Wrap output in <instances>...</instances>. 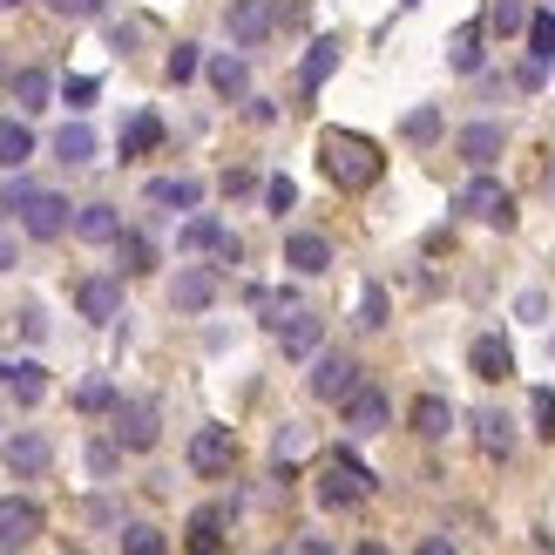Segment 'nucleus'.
Here are the masks:
<instances>
[{"mask_svg":"<svg viewBox=\"0 0 555 555\" xmlns=\"http://www.w3.org/2000/svg\"><path fill=\"white\" fill-rule=\"evenodd\" d=\"M319 163H325V177L339 190H373L379 170H386L379 143H373V135H352V129H325L319 135Z\"/></svg>","mask_w":555,"mask_h":555,"instance_id":"obj_1","label":"nucleus"},{"mask_svg":"<svg viewBox=\"0 0 555 555\" xmlns=\"http://www.w3.org/2000/svg\"><path fill=\"white\" fill-rule=\"evenodd\" d=\"M237 467V434L231 427H197L190 434V475L197 481H224Z\"/></svg>","mask_w":555,"mask_h":555,"instance_id":"obj_2","label":"nucleus"},{"mask_svg":"<svg viewBox=\"0 0 555 555\" xmlns=\"http://www.w3.org/2000/svg\"><path fill=\"white\" fill-rule=\"evenodd\" d=\"M359 494H373V475L339 448V454L325 461V475H319V502H325V508H352Z\"/></svg>","mask_w":555,"mask_h":555,"instance_id":"obj_3","label":"nucleus"},{"mask_svg":"<svg viewBox=\"0 0 555 555\" xmlns=\"http://www.w3.org/2000/svg\"><path fill=\"white\" fill-rule=\"evenodd\" d=\"M461 210L467 217H481L488 231H515V197L494 177H467V190H461Z\"/></svg>","mask_w":555,"mask_h":555,"instance_id":"obj_4","label":"nucleus"},{"mask_svg":"<svg viewBox=\"0 0 555 555\" xmlns=\"http://www.w3.org/2000/svg\"><path fill=\"white\" fill-rule=\"evenodd\" d=\"M21 231L27 237H62V231H75V204L62 197V190H35V197L21 204Z\"/></svg>","mask_w":555,"mask_h":555,"instance_id":"obj_5","label":"nucleus"},{"mask_svg":"<svg viewBox=\"0 0 555 555\" xmlns=\"http://www.w3.org/2000/svg\"><path fill=\"white\" fill-rule=\"evenodd\" d=\"M116 440H122V454H150L156 440H163L156 400H122V406H116Z\"/></svg>","mask_w":555,"mask_h":555,"instance_id":"obj_6","label":"nucleus"},{"mask_svg":"<svg viewBox=\"0 0 555 555\" xmlns=\"http://www.w3.org/2000/svg\"><path fill=\"white\" fill-rule=\"evenodd\" d=\"M271 27H278V8H271V0H231V8H224V35H231L237 48H264Z\"/></svg>","mask_w":555,"mask_h":555,"instance_id":"obj_7","label":"nucleus"},{"mask_svg":"<svg viewBox=\"0 0 555 555\" xmlns=\"http://www.w3.org/2000/svg\"><path fill=\"white\" fill-rule=\"evenodd\" d=\"M75 312L89 319V325H108V319H122V278H108V271L81 278V285H75Z\"/></svg>","mask_w":555,"mask_h":555,"instance_id":"obj_8","label":"nucleus"},{"mask_svg":"<svg viewBox=\"0 0 555 555\" xmlns=\"http://www.w3.org/2000/svg\"><path fill=\"white\" fill-rule=\"evenodd\" d=\"M170 305L177 312H210L217 305V264H183L170 278Z\"/></svg>","mask_w":555,"mask_h":555,"instance_id":"obj_9","label":"nucleus"},{"mask_svg":"<svg viewBox=\"0 0 555 555\" xmlns=\"http://www.w3.org/2000/svg\"><path fill=\"white\" fill-rule=\"evenodd\" d=\"M339 406H346V427H352L359 440H366V434H386V421H393V406H386L379 386H352Z\"/></svg>","mask_w":555,"mask_h":555,"instance_id":"obj_10","label":"nucleus"},{"mask_svg":"<svg viewBox=\"0 0 555 555\" xmlns=\"http://www.w3.org/2000/svg\"><path fill=\"white\" fill-rule=\"evenodd\" d=\"M41 542V508L35 502H0V555H21Z\"/></svg>","mask_w":555,"mask_h":555,"instance_id":"obj_11","label":"nucleus"},{"mask_svg":"<svg viewBox=\"0 0 555 555\" xmlns=\"http://www.w3.org/2000/svg\"><path fill=\"white\" fill-rule=\"evenodd\" d=\"M352 386H359V366L346 352H319L312 359V400H346Z\"/></svg>","mask_w":555,"mask_h":555,"instance_id":"obj_12","label":"nucleus"},{"mask_svg":"<svg viewBox=\"0 0 555 555\" xmlns=\"http://www.w3.org/2000/svg\"><path fill=\"white\" fill-rule=\"evenodd\" d=\"M0 454H8V467L21 481H35V475H48V461H54V448H48V434H8L0 440Z\"/></svg>","mask_w":555,"mask_h":555,"instance_id":"obj_13","label":"nucleus"},{"mask_svg":"<svg viewBox=\"0 0 555 555\" xmlns=\"http://www.w3.org/2000/svg\"><path fill=\"white\" fill-rule=\"evenodd\" d=\"M467 373H475V379H508L515 373V352H508L502 332H481V339L467 346Z\"/></svg>","mask_w":555,"mask_h":555,"instance_id":"obj_14","label":"nucleus"},{"mask_svg":"<svg viewBox=\"0 0 555 555\" xmlns=\"http://www.w3.org/2000/svg\"><path fill=\"white\" fill-rule=\"evenodd\" d=\"M475 448H481L488 461H508V454H515V421H508L502 406H481V413H475Z\"/></svg>","mask_w":555,"mask_h":555,"instance_id":"obj_15","label":"nucleus"},{"mask_svg":"<svg viewBox=\"0 0 555 555\" xmlns=\"http://www.w3.org/2000/svg\"><path fill=\"white\" fill-rule=\"evenodd\" d=\"M285 264H292L298 278H319V271H332V244H325L319 231H292V237H285Z\"/></svg>","mask_w":555,"mask_h":555,"instance_id":"obj_16","label":"nucleus"},{"mask_svg":"<svg viewBox=\"0 0 555 555\" xmlns=\"http://www.w3.org/2000/svg\"><path fill=\"white\" fill-rule=\"evenodd\" d=\"M319 339H325V319H319V312H292L285 332H278L285 359H319Z\"/></svg>","mask_w":555,"mask_h":555,"instance_id":"obj_17","label":"nucleus"},{"mask_svg":"<svg viewBox=\"0 0 555 555\" xmlns=\"http://www.w3.org/2000/svg\"><path fill=\"white\" fill-rule=\"evenodd\" d=\"M332 68H339V41L319 35L312 48H305V62H298V89H305V95H319L325 81H332Z\"/></svg>","mask_w":555,"mask_h":555,"instance_id":"obj_18","label":"nucleus"},{"mask_svg":"<svg viewBox=\"0 0 555 555\" xmlns=\"http://www.w3.org/2000/svg\"><path fill=\"white\" fill-rule=\"evenodd\" d=\"M502 150H508V129H502V122H467V129H461V156L475 163V170H488Z\"/></svg>","mask_w":555,"mask_h":555,"instance_id":"obj_19","label":"nucleus"},{"mask_svg":"<svg viewBox=\"0 0 555 555\" xmlns=\"http://www.w3.org/2000/svg\"><path fill=\"white\" fill-rule=\"evenodd\" d=\"M143 204H156V210H197L204 204V183L197 177H156L143 190Z\"/></svg>","mask_w":555,"mask_h":555,"instance_id":"obj_20","label":"nucleus"},{"mask_svg":"<svg viewBox=\"0 0 555 555\" xmlns=\"http://www.w3.org/2000/svg\"><path fill=\"white\" fill-rule=\"evenodd\" d=\"M75 237H81V244H122L116 204H81V210H75Z\"/></svg>","mask_w":555,"mask_h":555,"instance_id":"obj_21","label":"nucleus"},{"mask_svg":"<svg viewBox=\"0 0 555 555\" xmlns=\"http://www.w3.org/2000/svg\"><path fill=\"white\" fill-rule=\"evenodd\" d=\"M204 75H210V89L224 95V102H237L244 89H251V68H244V54H210Z\"/></svg>","mask_w":555,"mask_h":555,"instance_id":"obj_22","label":"nucleus"},{"mask_svg":"<svg viewBox=\"0 0 555 555\" xmlns=\"http://www.w3.org/2000/svg\"><path fill=\"white\" fill-rule=\"evenodd\" d=\"M0 386H8V393H14L21 406H35V400L48 393V366H35V359H21V366H8V359H0Z\"/></svg>","mask_w":555,"mask_h":555,"instance_id":"obj_23","label":"nucleus"},{"mask_svg":"<svg viewBox=\"0 0 555 555\" xmlns=\"http://www.w3.org/2000/svg\"><path fill=\"white\" fill-rule=\"evenodd\" d=\"M54 163H68V170H81V163H95V129H89V122H68V129H54Z\"/></svg>","mask_w":555,"mask_h":555,"instance_id":"obj_24","label":"nucleus"},{"mask_svg":"<svg viewBox=\"0 0 555 555\" xmlns=\"http://www.w3.org/2000/svg\"><path fill=\"white\" fill-rule=\"evenodd\" d=\"M8 89H14V102H21V116H41L48 95H54V75H48V68H21Z\"/></svg>","mask_w":555,"mask_h":555,"instance_id":"obj_25","label":"nucleus"},{"mask_svg":"<svg viewBox=\"0 0 555 555\" xmlns=\"http://www.w3.org/2000/svg\"><path fill=\"white\" fill-rule=\"evenodd\" d=\"M448 427H454V406L440 400V393L413 400V434H421V440H448Z\"/></svg>","mask_w":555,"mask_h":555,"instance_id":"obj_26","label":"nucleus"},{"mask_svg":"<svg viewBox=\"0 0 555 555\" xmlns=\"http://www.w3.org/2000/svg\"><path fill=\"white\" fill-rule=\"evenodd\" d=\"M481 35H488L481 21L454 27V41H448V68H454V75H475V68H481Z\"/></svg>","mask_w":555,"mask_h":555,"instance_id":"obj_27","label":"nucleus"},{"mask_svg":"<svg viewBox=\"0 0 555 555\" xmlns=\"http://www.w3.org/2000/svg\"><path fill=\"white\" fill-rule=\"evenodd\" d=\"M400 135H406L413 150H427V143H440V108H434V102H413L406 116H400Z\"/></svg>","mask_w":555,"mask_h":555,"instance_id":"obj_28","label":"nucleus"},{"mask_svg":"<svg viewBox=\"0 0 555 555\" xmlns=\"http://www.w3.org/2000/svg\"><path fill=\"white\" fill-rule=\"evenodd\" d=\"M35 156V129L27 122H0V170H21Z\"/></svg>","mask_w":555,"mask_h":555,"instance_id":"obj_29","label":"nucleus"},{"mask_svg":"<svg viewBox=\"0 0 555 555\" xmlns=\"http://www.w3.org/2000/svg\"><path fill=\"white\" fill-rule=\"evenodd\" d=\"M156 143H163V122L150 116V108H143V116H129V122H122V156H150Z\"/></svg>","mask_w":555,"mask_h":555,"instance_id":"obj_30","label":"nucleus"},{"mask_svg":"<svg viewBox=\"0 0 555 555\" xmlns=\"http://www.w3.org/2000/svg\"><path fill=\"white\" fill-rule=\"evenodd\" d=\"M183 251H224V224L217 217H183Z\"/></svg>","mask_w":555,"mask_h":555,"instance_id":"obj_31","label":"nucleus"},{"mask_svg":"<svg viewBox=\"0 0 555 555\" xmlns=\"http://www.w3.org/2000/svg\"><path fill=\"white\" fill-rule=\"evenodd\" d=\"M75 406H81V413H116L122 400H116V386H108V379H81V386H75Z\"/></svg>","mask_w":555,"mask_h":555,"instance_id":"obj_32","label":"nucleus"},{"mask_svg":"<svg viewBox=\"0 0 555 555\" xmlns=\"http://www.w3.org/2000/svg\"><path fill=\"white\" fill-rule=\"evenodd\" d=\"M122 271H129V278L156 271V244H150V237H135V231H122Z\"/></svg>","mask_w":555,"mask_h":555,"instance_id":"obj_33","label":"nucleus"},{"mask_svg":"<svg viewBox=\"0 0 555 555\" xmlns=\"http://www.w3.org/2000/svg\"><path fill=\"white\" fill-rule=\"evenodd\" d=\"M122 555H163V529H150V521H122Z\"/></svg>","mask_w":555,"mask_h":555,"instance_id":"obj_34","label":"nucleus"},{"mask_svg":"<svg viewBox=\"0 0 555 555\" xmlns=\"http://www.w3.org/2000/svg\"><path fill=\"white\" fill-rule=\"evenodd\" d=\"M305 448H312V434H305V427L292 421V427H278V440H271V461H278V467H292Z\"/></svg>","mask_w":555,"mask_h":555,"instance_id":"obj_35","label":"nucleus"},{"mask_svg":"<svg viewBox=\"0 0 555 555\" xmlns=\"http://www.w3.org/2000/svg\"><path fill=\"white\" fill-rule=\"evenodd\" d=\"M529 54L535 62H555V14H529Z\"/></svg>","mask_w":555,"mask_h":555,"instance_id":"obj_36","label":"nucleus"},{"mask_svg":"<svg viewBox=\"0 0 555 555\" xmlns=\"http://www.w3.org/2000/svg\"><path fill=\"white\" fill-rule=\"evenodd\" d=\"M488 27H494V35H521V27H529V8H521V0H494Z\"/></svg>","mask_w":555,"mask_h":555,"instance_id":"obj_37","label":"nucleus"},{"mask_svg":"<svg viewBox=\"0 0 555 555\" xmlns=\"http://www.w3.org/2000/svg\"><path fill=\"white\" fill-rule=\"evenodd\" d=\"M204 68V54H197V41H183V48H170V62H163V75H170V81H190V75H197Z\"/></svg>","mask_w":555,"mask_h":555,"instance_id":"obj_38","label":"nucleus"},{"mask_svg":"<svg viewBox=\"0 0 555 555\" xmlns=\"http://www.w3.org/2000/svg\"><path fill=\"white\" fill-rule=\"evenodd\" d=\"M95 95H102L95 75H68V81H62V102H68V108H95Z\"/></svg>","mask_w":555,"mask_h":555,"instance_id":"obj_39","label":"nucleus"},{"mask_svg":"<svg viewBox=\"0 0 555 555\" xmlns=\"http://www.w3.org/2000/svg\"><path fill=\"white\" fill-rule=\"evenodd\" d=\"M359 325H366V332L386 325V285H366V292H359Z\"/></svg>","mask_w":555,"mask_h":555,"instance_id":"obj_40","label":"nucleus"},{"mask_svg":"<svg viewBox=\"0 0 555 555\" xmlns=\"http://www.w3.org/2000/svg\"><path fill=\"white\" fill-rule=\"evenodd\" d=\"M122 461V440H89V475H116Z\"/></svg>","mask_w":555,"mask_h":555,"instance_id":"obj_41","label":"nucleus"},{"mask_svg":"<svg viewBox=\"0 0 555 555\" xmlns=\"http://www.w3.org/2000/svg\"><path fill=\"white\" fill-rule=\"evenodd\" d=\"M264 204H271L278 217H285V210L298 204V183H292V177H271V183H264Z\"/></svg>","mask_w":555,"mask_h":555,"instance_id":"obj_42","label":"nucleus"},{"mask_svg":"<svg viewBox=\"0 0 555 555\" xmlns=\"http://www.w3.org/2000/svg\"><path fill=\"white\" fill-rule=\"evenodd\" d=\"M48 8L62 14V21H95V14L108 8V0H48Z\"/></svg>","mask_w":555,"mask_h":555,"instance_id":"obj_43","label":"nucleus"},{"mask_svg":"<svg viewBox=\"0 0 555 555\" xmlns=\"http://www.w3.org/2000/svg\"><path fill=\"white\" fill-rule=\"evenodd\" d=\"M27 197H35V183H8V190H0V210L21 217V204H27Z\"/></svg>","mask_w":555,"mask_h":555,"instance_id":"obj_44","label":"nucleus"},{"mask_svg":"<svg viewBox=\"0 0 555 555\" xmlns=\"http://www.w3.org/2000/svg\"><path fill=\"white\" fill-rule=\"evenodd\" d=\"M542 75H548V62H535V54H529V62L515 68V89H542Z\"/></svg>","mask_w":555,"mask_h":555,"instance_id":"obj_45","label":"nucleus"},{"mask_svg":"<svg viewBox=\"0 0 555 555\" xmlns=\"http://www.w3.org/2000/svg\"><path fill=\"white\" fill-rule=\"evenodd\" d=\"M515 312L529 319V325H542V319H548V298H542V292H521V305H515Z\"/></svg>","mask_w":555,"mask_h":555,"instance_id":"obj_46","label":"nucleus"},{"mask_svg":"<svg viewBox=\"0 0 555 555\" xmlns=\"http://www.w3.org/2000/svg\"><path fill=\"white\" fill-rule=\"evenodd\" d=\"M529 406H535V421H542V434H555V393H542V386H535V400H529Z\"/></svg>","mask_w":555,"mask_h":555,"instance_id":"obj_47","label":"nucleus"},{"mask_svg":"<svg viewBox=\"0 0 555 555\" xmlns=\"http://www.w3.org/2000/svg\"><path fill=\"white\" fill-rule=\"evenodd\" d=\"M251 183H258L251 170H224V197H251Z\"/></svg>","mask_w":555,"mask_h":555,"instance_id":"obj_48","label":"nucleus"},{"mask_svg":"<svg viewBox=\"0 0 555 555\" xmlns=\"http://www.w3.org/2000/svg\"><path fill=\"white\" fill-rule=\"evenodd\" d=\"M21 332H27V339H41V332H48V319H41V305H27V312H21Z\"/></svg>","mask_w":555,"mask_h":555,"instance_id":"obj_49","label":"nucleus"},{"mask_svg":"<svg viewBox=\"0 0 555 555\" xmlns=\"http://www.w3.org/2000/svg\"><path fill=\"white\" fill-rule=\"evenodd\" d=\"M413 555H454V542L448 535H421V548H413Z\"/></svg>","mask_w":555,"mask_h":555,"instance_id":"obj_50","label":"nucleus"},{"mask_svg":"<svg viewBox=\"0 0 555 555\" xmlns=\"http://www.w3.org/2000/svg\"><path fill=\"white\" fill-rule=\"evenodd\" d=\"M298 555H332V548H325L319 535H305V548H298Z\"/></svg>","mask_w":555,"mask_h":555,"instance_id":"obj_51","label":"nucleus"},{"mask_svg":"<svg viewBox=\"0 0 555 555\" xmlns=\"http://www.w3.org/2000/svg\"><path fill=\"white\" fill-rule=\"evenodd\" d=\"M0 271H14V244L8 237H0Z\"/></svg>","mask_w":555,"mask_h":555,"instance_id":"obj_52","label":"nucleus"},{"mask_svg":"<svg viewBox=\"0 0 555 555\" xmlns=\"http://www.w3.org/2000/svg\"><path fill=\"white\" fill-rule=\"evenodd\" d=\"M352 555H386V542H359V548H352Z\"/></svg>","mask_w":555,"mask_h":555,"instance_id":"obj_53","label":"nucleus"},{"mask_svg":"<svg viewBox=\"0 0 555 555\" xmlns=\"http://www.w3.org/2000/svg\"><path fill=\"white\" fill-rule=\"evenodd\" d=\"M400 8H421V0H400Z\"/></svg>","mask_w":555,"mask_h":555,"instance_id":"obj_54","label":"nucleus"},{"mask_svg":"<svg viewBox=\"0 0 555 555\" xmlns=\"http://www.w3.org/2000/svg\"><path fill=\"white\" fill-rule=\"evenodd\" d=\"M0 8H21V0H0Z\"/></svg>","mask_w":555,"mask_h":555,"instance_id":"obj_55","label":"nucleus"},{"mask_svg":"<svg viewBox=\"0 0 555 555\" xmlns=\"http://www.w3.org/2000/svg\"><path fill=\"white\" fill-rule=\"evenodd\" d=\"M217 555H224V548H217Z\"/></svg>","mask_w":555,"mask_h":555,"instance_id":"obj_56","label":"nucleus"},{"mask_svg":"<svg viewBox=\"0 0 555 555\" xmlns=\"http://www.w3.org/2000/svg\"><path fill=\"white\" fill-rule=\"evenodd\" d=\"M548 68H555V62H548Z\"/></svg>","mask_w":555,"mask_h":555,"instance_id":"obj_57","label":"nucleus"}]
</instances>
